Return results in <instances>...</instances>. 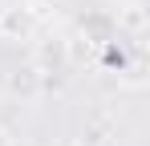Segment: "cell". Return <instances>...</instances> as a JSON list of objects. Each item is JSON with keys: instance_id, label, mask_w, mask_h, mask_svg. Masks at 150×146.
<instances>
[{"instance_id": "cell-1", "label": "cell", "mask_w": 150, "mask_h": 146, "mask_svg": "<svg viewBox=\"0 0 150 146\" xmlns=\"http://www.w3.org/2000/svg\"><path fill=\"white\" fill-rule=\"evenodd\" d=\"M33 28H37V21H33V8H28V4L0 8V37H4V41H28Z\"/></svg>"}, {"instance_id": "cell-6", "label": "cell", "mask_w": 150, "mask_h": 146, "mask_svg": "<svg viewBox=\"0 0 150 146\" xmlns=\"http://www.w3.org/2000/svg\"><path fill=\"white\" fill-rule=\"evenodd\" d=\"M0 8H4V4H0Z\"/></svg>"}, {"instance_id": "cell-3", "label": "cell", "mask_w": 150, "mask_h": 146, "mask_svg": "<svg viewBox=\"0 0 150 146\" xmlns=\"http://www.w3.org/2000/svg\"><path fill=\"white\" fill-rule=\"evenodd\" d=\"M33 65H37V69L45 73L53 65V69H61V65H69V61H65V41H45V45H41V53H37V61H33Z\"/></svg>"}, {"instance_id": "cell-5", "label": "cell", "mask_w": 150, "mask_h": 146, "mask_svg": "<svg viewBox=\"0 0 150 146\" xmlns=\"http://www.w3.org/2000/svg\"><path fill=\"white\" fill-rule=\"evenodd\" d=\"M0 146H12V134H8L4 126H0Z\"/></svg>"}, {"instance_id": "cell-2", "label": "cell", "mask_w": 150, "mask_h": 146, "mask_svg": "<svg viewBox=\"0 0 150 146\" xmlns=\"http://www.w3.org/2000/svg\"><path fill=\"white\" fill-rule=\"evenodd\" d=\"M41 85H45V73L37 69L33 61L28 65H16V69L8 73V81H4V89L12 97H21V101H33V97L41 94Z\"/></svg>"}, {"instance_id": "cell-4", "label": "cell", "mask_w": 150, "mask_h": 146, "mask_svg": "<svg viewBox=\"0 0 150 146\" xmlns=\"http://www.w3.org/2000/svg\"><path fill=\"white\" fill-rule=\"evenodd\" d=\"M122 24H126V28H134V33H142V28H146V12H142L138 4H130V8L122 12Z\"/></svg>"}]
</instances>
